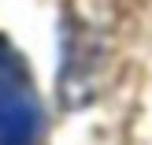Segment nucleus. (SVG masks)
<instances>
[{
    "label": "nucleus",
    "instance_id": "f257e3e1",
    "mask_svg": "<svg viewBox=\"0 0 152 145\" xmlns=\"http://www.w3.org/2000/svg\"><path fill=\"white\" fill-rule=\"evenodd\" d=\"M41 104L34 97L26 63L0 37V145H37Z\"/></svg>",
    "mask_w": 152,
    "mask_h": 145
}]
</instances>
